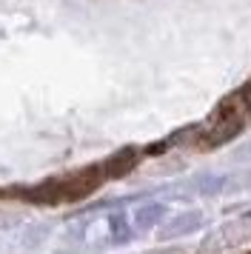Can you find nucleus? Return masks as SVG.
I'll use <instances>...</instances> for the list:
<instances>
[{
    "instance_id": "1",
    "label": "nucleus",
    "mask_w": 251,
    "mask_h": 254,
    "mask_svg": "<svg viewBox=\"0 0 251 254\" xmlns=\"http://www.w3.org/2000/svg\"><path fill=\"white\" fill-rule=\"evenodd\" d=\"M240 100H243V106H246V109L251 112V83L246 86V89H243V94H240Z\"/></svg>"
}]
</instances>
